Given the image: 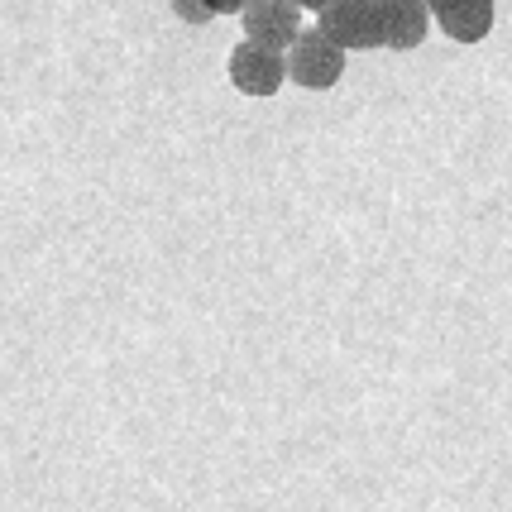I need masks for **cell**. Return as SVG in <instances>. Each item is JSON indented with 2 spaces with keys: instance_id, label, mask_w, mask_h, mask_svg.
Segmentation results:
<instances>
[{
  "instance_id": "6da1fadb",
  "label": "cell",
  "mask_w": 512,
  "mask_h": 512,
  "mask_svg": "<svg viewBox=\"0 0 512 512\" xmlns=\"http://www.w3.org/2000/svg\"><path fill=\"white\" fill-rule=\"evenodd\" d=\"M345 53H350V48L335 44L321 24H316V29H302L297 44L288 48V77L307 91H326L345 77Z\"/></svg>"
},
{
  "instance_id": "7a4b0ae2",
  "label": "cell",
  "mask_w": 512,
  "mask_h": 512,
  "mask_svg": "<svg viewBox=\"0 0 512 512\" xmlns=\"http://www.w3.org/2000/svg\"><path fill=\"white\" fill-rule=\"evenodd\" d=\"M316 24L340 48H383V10L379 0H326Z\"/></svg>"
},
{
  "instance_id": "3957f363",
  "label": "cell",
  "mask_w": 512,
  "mask_h": 512,
  "mask_svg": "<svg viewBox=\"0 0 512 512\" xmlns=\"http://www.w3.org/2000/svg\"><path fill=\"white\" fill-rule=\"evenodd\" d=\"M230 82L245 96H273L288 82V53L254 44V39H240L230 48Z\"/></svg>"
},
{
  "instance_id": "277c9868",
  "label": "cell",
  "mask_w": 512,
  "mask_h": 512,
  "mask_svg": "<svg viewBox=\"0 0 512 512\" xmlns=\"http://www.w3.org/2000/svg\"><path fill=\"white\" fill-rule=\"evenodd\" d=\"M240 24H245V39L288 53L302 34V5L297 0H249L240 10Z\"/></svg>"
},
{
  "instance_id": "5b68a950",
  "label": "cell",
  "mask_w": 512,
  "mask_h": 512,
  "mask_svg": "<svg viewBox=\"0 0 512 512\" xmlns=\"http://www.w3.org/2000/svg\"><path fill=\"white\" fill-rule=\"evenodd\" d=\"M441 34L455 44H479L493 29V0H431Z\"/></svg>"
},
{
  "instance_id": "8992f818",
  "label": "cell",
  "mask_w": 512,
  "mask_h": 512,
  "mask_svg": "<svg viewBox=\"0 0 512 512\" xmlns=\"http://www.w3.org/2000/svg\"><path fill=\"white\" fill-rule=\"evenodd\" d=\"M383 10V48H417L426 39V29H431V0H379Z\"/></svg>"
},
{
  "instance_id": "52a82bcc",
  "label": "cell",
  "mask_w": 512,
  "mask_h": 512,
  "mask_svg": "<svg viewBox=\"0 0 512 512\" xmlns=\"http://www.w3.org/2000/svg\"><path fill=\"white\" fill-rule=\"evenodd\" d=\"M173 10H178L187 24H206L211 20V10H206V0H173Z\"/></svg>"
},
{
  "instance_id": "ba28073f",
  "label": "cell",
  "mask_w": 512,
  "mask_h": 512,
  "mask_svg": "<svg viewBox=\"0 0 512 512\" xmlns=\"http://www.w3.org/2000/svg\"><path fill=\"white\" fill-rule=\"evenodd\" d=\"M206 10H211V15H240L245 0H206Z\"/></svg>"
},
{
  "instance_id": "9c48e42d",
  "label": "cell",
  "mask_w": 512,
  "mask_h": 512,
  "mask_svg": "<svg viewBox=\"0 0 512 512\" xmlns=\"http://www.w3.org/2000/svg\"><path fill=\"white\" fill-rule=\"evenodd\" d=\"M297 5H302V10H321L326 0H297Z\"/></svg>"
},
{
  "instance_id": "30bf717a",
  "label": "cell",
  "mask_w": 512,
  "mask_h": 512,
  "mask_svg": "<svg viewBox=\"0 0 512 512\" xmlns=\"http://www.w3.org/2000/svg\"><path fill=\"white\" fill-rule=\"evenodd\" d=\"M245 5H249V0H245Z\"/></svg>"
}]
</instances>
